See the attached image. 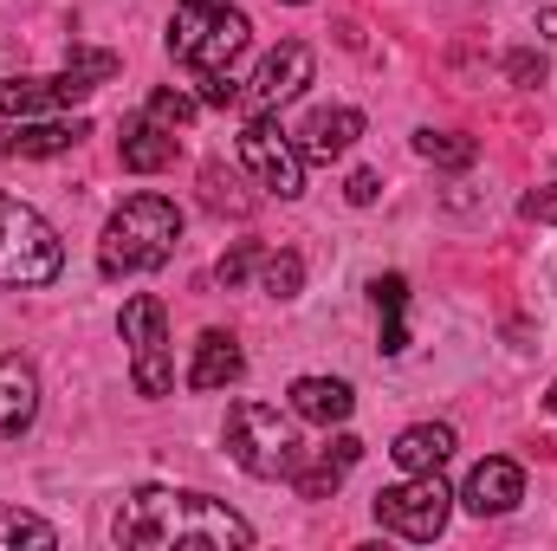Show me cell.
Returning a JSON list of instances; mask_svg holds the SVG:
<instances>
[{"label": "cell", "mask_w": 557, "mask_h": 551, "mask_svg": "<svg viewBox=\"0 0 557 551\" xmlns=\"http://www.w3.org/2000/svg\"><path fill=\"white\" fill-rule=\"evenodd\" d=\"M240 370H247L240 344L227 331H201L195 364H188V390H227V383H240Z\"/></svg>", "instance_id": "cell-16"}, {"label": "cell", "mask_w": 557, "mask_h": 551, "mask_svg": "<svg viewBox=\"0 0 557 551\" xmlns=\"http://www.w3.org/2000/svg\"><path fill=\"white\" fill-rule=\"evenodd\" d=\"M124 344H131V383L143 396H169L175 390V357H169V318H162V298L137 292L124 305Z\"/></svg>", "instance_id": "cell-6"}, {"label": "cell", "mask_w": 557, "mask_h": 551, "mask_svg": "<svg viewBox=\"0 0 557 551\" xmlns=\"http://www.w3.org/2000/svg\"><path fill=\"white\" fill-rule=\"evenodd\" d=\"M396 467H409V474H434L447 454H454V428L447 421H416V428H403L396 434Z\"/></svg>", "instance_id": "cell-18"}, {"label": "cell", "mask_w": 557, "mask_h": 551, "mask_svg": "<svg viewBox=\"0 0 557 551\" xmlns=\"http://www.w3.org/2000/svg\"><path fill=\"white\" fill-rule=\"evenodd\" d=\"M473 519H499V513H512L519 500H525V474H519V461H506V454H486L473 474H467V487L454 493Z\"/></svg>", "instance_id": "cell-10"}, {"label": "cell", "mask_w": 557, "mask_h": 551, "mask_svg": "<svg viewBox=\"0 0 557 551\" xmlns=\"http://www.w3.org/2000/svg\"><path fill=\"white\" fill-rule=\"evenodd\" d=\"M201 105H208V111H227V105H240V78H234V72H221V78H201Z\"/></svg>", "instance_id": "cell-24"}, {"label": "cell", "mask_w": 557, "mask_h": 551, "mask_svg": "<svg viewBox=\"0 0 557 551\" xmlns=\"http://www.w3.org/2000/svg\"><path fill=\"white\" fill-rule=\"evenodd\" d=\"M240 162L253 169L260 188H273L278 201H298V195H305V156H298V143L278 131L273 111H253V118H247V131H240Z\"/></svg>", "instance_id": "cell-8"}, {"label": "cell", "mask_w": 557, "mask_h": 551, "mask_svg": "<svg viewBox=\"0 0 557 551\" xmlns=\"http://www.w3.org/2000/svg\"><path fill=\"white\" fill-rule=\"evenodd\" d=\"M539 33H545V39L557 46V7H545V13H539Z\"/></svg>", "instance_id": "cell-31"}, {"label": "cell", "mask_w": 557, "mask_h": 551, "mask_svg": "<svg viewBox=\"0 0 557 551\" xmlns=\"http://www.w3.org/2000/svg\"><path fill=\"white\" fill-rule=\"evenodd\" d=\"M98 91V78L85 72H59V78H7L0 85V118H33V111H59V105H85Z\"/></svg>", "instance_id": "cell-11"}, {"label": "cell", "mask_w": 557, "mask_h": 551, "mask_svg": "<svg viewBox=\"0 0 557 551\" xmlns=\"http://www.w3.org/2000/svg\"><path fill=\"white\" fill-rule=\"evenodd\" d=\"M182 7H221V0H182Z\"/></svg>", "instance_id": "cell-33"}, {"label": "cell", "mask_w": 557, "mask_h": 551, "mask_svg": "<svg viewBox=\"0 0 557 551\" xmlns=\"http://www.w3.org/2000/svg\"><path fill=\"white\" fill-rule=\"evenodd\" d=\"M175 149H182V137H175V131H162L149 111H143V118H131V124H124V137H117V156H124V169H137V175H156V169H169V162H175Z\"/></svg>", "instance_id": "cell-15"}, {"label": "cell", "mask_w": 557, "mask_h": 551, "mask_svg": "<svg viewBox=\"0 0 557 551\" xmlns=\"http://www.w3.org/2000/svg\"><path fill=\"white\" fill-rule=\"evenodd\" d=\"M195 111H201V105H195L188 91H169V85H162V91H149V118H156L162 131H188V124H195Z\"/></svg>", "instance_id": "cell-23"}, {"label": "cell", "mask_w": 557, "mask_h": 551, "mask_svg": "<svg viewBox=\"0 0 557 551\" xmlns=\"http://www.w3.org/2000/svg\"><path fill=\"white\" fill-rule=\"evenodd\" d=\"M227 454H234L253 480H292V467L305 461L292 421H285L273 403H253V396L227 409Z\"/></svg>", "instance_id": "cell-5"}, {"label": "cell", "mask_w": 557, "mask_h": 551, "mask_svg": "<svg viewBox=\"0 0 557 551\" xmlns=\"http://www.w3.org/2000/svg\"><path fill=\"white\" fill-rule=\"evenodd\" d=\"M201 188H208V208H234V215H247V195H227V188H234V175L208 169V175H201Z\"/></svg>", "instance_id": "cell-25"}, {"label": "cell", "mask_w": 557, "mask_h": 551, "mask_svg": "<svg viewBox=\"0 0 557 551\" xmlns=\"http://www.w3.org/2000/svg\"><path fill=\"white\" fill-rule=\"evenodd\" d=\"M65 273V247L59 234L13 195H0V285L13 292H33V285H52Z\"/></svg>", "instance_id": "cell-4"}, {"label": "cell", "mask_w": 557, "mask_h": 551, "mask_svg": "<svg viewBox=\"0 0 557 551\" xmlns=\"http://www.w3.org/2000/svg\"><path fill=\"white\" fill-rule=\"evenodd\" d=\"M519 215H525V221H545V228H557V182H552V188H532V195L519 201Z\"/></svg>", "instance_id": "cell-27"}, {"label": "cell", "mask_w": 557, "mask_h": 551, "mask_svg": "<svg viewBox=\"0 0 557 551\" xmlns=\"http://www.w3.org/2000/svg\"><path fill=\"white\" fill-rule=\"evenodd\" d=\"M447 513H454V493L441 487V467L434 474H416V480H403V487H383L376 493V519L396 532V539H441V526H447Z\"/></svg>", "instance_id": "cell-7"}, {"label": "cell", "mask_w": 557, "mask_h": 551, "mask_svg": "<svg viewBox=\"0 0 557 551\" xmlns=\"http://www.w3.org/2000/svg\"><path fill=\"white\" fill-rule=\"evenodd\" d=\"M247 267H253V247H234V254H221V267H214V279L234 292L240 279H247Z\"/></svg>", "instance_id": "cell-28"}, {"label": "cell", "mask_w": 557, "mask_h": 551, "mask_svg": "<svg viewBox=\"0 0 557 551\" xmlns=\"http://www.w3.org/2000/svg\"><path fill=\"white\" fill-rule=\"evenodd\" d=\"M0 156H13V131H0Z\"/></svg>", "instance_id": "cell-32"}, {"label": "cell", "mask_w": 557, "mask_h": 551, "mask_svg": "<svg viewBox=\"0 0 557 551\" xmlns=\"http://www.w3.org/2000/svg\"><path fill=\"white\" fill-rule=\"evenodd\" d=\"M376 188H383V182H376V169H357V175H350V188H344V195H350V201H357V208H370V201H376Z\"/></svg>", "instance_id": "cell-30"}, {"label": "cell", "mask_w": 557, "mask_h": 551, "mask_svg": "<svg viewBox=\"0 0 557 551\" xmlns=\"http://www.w3.org/2000/svg\"><path fill=\"white\" fill-rule=\"evenodd\" d=\"M311 72H318L311 46H305V39H285L278 52H267V59H260L253 85H240V105H253V111H278V105H292V98L311 85Z\"/></svg>", "instance_id": "cell-9"}, {"label": "cell", "mask_w": 557, "mask_h": 551, "mask_svg": "<svg viewBox=\"0 0 557 551\" xmlns=\"http://www.w3.org/2000/svg\"><path fill=\"white\" fill-rule=\"evenodd\" d=\"M370 292H376V305H383L389 318H403V305H409V279H403V273H383Z\"/></svg>", "instance_id": "cell-26"}, {"label": "cell", "mask_w": 557, "mask_h": 551, "mask_svg": "<svg viewBox=\"0 0 557 551\" xmlns=\"http://www.w3.org/2000/svg\"><path fill=\"white\" fill-rule=\"evenodd\" d=\"M182 241V208L169 195H131L111 221H104V241H98V273L104 279H137L156 273Z\"/></svg>", "instance_id": "cell-2"}, {"label": "cell", "mask_w": 557, "mask_h": 551, "mask_svg": "<svg viewBox=\"0 0 557 551\" xmlns=\"http://www.w3.org/2000/svg\"><path fill=\"white\" fill-rule=\"evenodd\" d=\"M416 156L434 169H473L480 162V143L460 137V131H416Z\"/></svg>", "instance_id": "cell-20"}, {"label": "cell", "mask_w": 557, "mask_h": 551, "mask_svg": "<svg viewBox=\"0 0 557 551\" xmlns=\"http://www.w3.org/2000/svg\"><path fill=\"white\" fill-rule=\"evenodd\" d=\"M117 546L131 551H247L253 546V526L227 506V500H208V493H169V487H137L124 506H117Z\"/></svg>", "instance_id": "cell-1"}, {"label": "cell", "mask_w": 557, "mask_h": 551, "mask_svg": "<svg viewBox=\"0 0 557 551\" xmlns=\"http://www.w3.org/2000/svg\"><path fill=\"white\" fill-rule=\"evenodd\" d=\"M91 137L85 118H46V124H20L13 131V156H65Z\"/></svg>", "instance_id": "cell-19"}, {"label": "cell", "mask_w": 557, "mask_h": 551, "mask_svg": "<svg viewBox=\"0 0 557 551\" xmlns=\"http://www.w3.org/2000/svg\"><path fill=\"white\" fill-rule=\"evenodd\" d=\"M357 454H363V441H357V434H337L331 448H318V461H311V467L298 461V467H292L298 500H331V493L344 487V474L357 467Z\"/></svg>", "instance_id": "cell-13"}, {"label": "cell", "mask_w": 557, "mask_h": 551, "mask_svg": "<svg viewBox=\"0 0 557 551\" xmlns=\"http://www.w3.org/2000/svg\"><path fill=\"white\" fill-rule=\"evenodd\" d=\"M33 415H39V383H33V370H26L20 357H0V434L33 428Z\"/></svg>", "instance_id": "cell-17"}, {"label": "cell", "mask_w": 557, "mask_h": 551, "mask_svg": "<svg viewBox=\"0 0 557 551\" xmlns=\"http://www.w3.org/2000/svg\"><path fill=\"white\" fill-rule=\"evenodd\" d=\"M285 7H305V0H285Z\"/></svg>", "instance_id": "cell-35"}, {"label": "cell", "mask_w": 557, "mask_h": 551, "mask_svg": "<svg viewBox=\"0 0 557 551\" xmlns=\"http://www.w3.org/2000/svg\"><path fill=\"white\" fill-rule=\"evenodd\" d=\"M363 137V111H350V105H331V111H311L305 118V131H298V156L305 162H337V156H350V143Z\"/></svg>", "instance_id": "cell-12"}, {"label": "cell", "mask_w": 557, "mask_h": 551, "mask_svg": "<svg viewBox=\"0 0 557 551\" xmlns=\"http://www.w3.org/2000/svg\"><path fill=\"white\" fill-rule=\"evenodd\" d=\"M350 409H357V396H350L344 377H298V383H292V415L311 421V428L350 421Z\"/></svg>", "instance_id": "cell-14"}, {"label": "cell", "mask_w": 557, "mask_h": 551, "mask_svg": "<svg viewBox=\"0 0 557 551\" xmlns=\"http://www.w3.org/2000/svg\"><path fill=\"white\" fill-rule=\"evenodd\" d=\"M13 546H33V551H52L59 546V532L39 519V513H0V551H13Z\"/></svg>", "instance_id": "cell-21"}, {"label": "cell", "mask_w": 557, "mask_h": 551, "mask_svg": "<svg viewBox=\"0 0 557 551\" xmlns=\"http://www.w3.org/2000/svg\"><path fill=\"white\" fill-rule=\"evenodd\" d=\"M247 39H253V20L234 13L227 0L221 7H188L169 26V59L175 65H195L201 78H221V72H234V59L247 52Z\"/></svg>", "instance_id": "cell-3"}, {"label": "cell", "mask_w": 557, "mask_h": 551, "mask_svg": "<svg viewBox=\"0 0 557 551\" xmlns=\"http://www.w3.org/2000/svg\"><path fill=\"white\" fill-rule=\"evenodd\" d=\"M298 285H305V260H298V254H267V267H260V292H273V298H298Z\"/></svg>", "instance_id": "cell-22"}, {"label": "cell", "mask_w": 557, "mask_h": 551, "mask_svg": "<svg viewBox=\"0 0 557 551\" xmlns=\"http://www.w3.org/2000/svg\"><path fill=\"white\" fill-rule=\"evenodd\" d=\"M506 72H512L519 85H545V59H539V52H512V59H506Z\"/></svg>", "instance_id": "cell-29"}, {"label": "cell", "mask_w": 557, "mask_h": 551, "mask_svg": "<svg viewBox=\"0 0 557 551\" xmlns=\"http://www.w3.org/2000/svg\"><path fill=\"white\" fill-rule=\"evenodd\" d=\"M545 403H552V415H557V383H552V396H545Z\"/></svg>", "instance_id": "cell-34"}]
</instances>
